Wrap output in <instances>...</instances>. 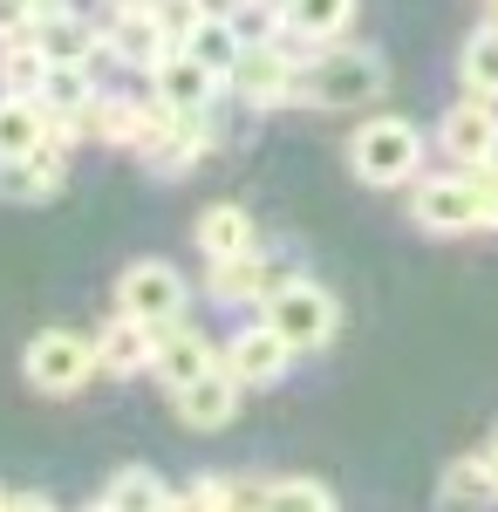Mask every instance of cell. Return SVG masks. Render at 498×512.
<instances>
[{
	"label": "cell",
	"mask_w": 498,
	"mask_h": 512,
	"mask_svg": "<svg viewBox=\"0 0 498 512\" xmlns=\"http://www.w3.org/2000/svg\"><path fill=\"white\" fill-rule=\"evenodd\" d=\"M171 506H232V478H192Z\"/></svg>",
	"instance_id": "4dcf8cb0"
},
{
	"label": "cell",
	"mask_w": 498,
	"mask_h": 512,
	"mask_svg": "<svg viewBox=\"0 0 498 512\" xmlns=\"http://www.w3.org/2000/svg\"><path fill=\"white\" fill-rule=\"evenodd\" d=\"M307 41L294 35H253L246 41V55L232 62L226 89L246 103V110H287V103H301V55Z\"/></svg>",
	"instance_id": "3957f363"
},
{
	"label": "cell",
	"mask_w": 498,
	"mask_h": 512,
	"mask_svg": "<svg viewBox=\"0 0 498 512\" xmlns=\"http://www.w3.org/2000/svg\"><path fill=\"white\" fill-rule=\"evenodd\" d=\"M273 7H280V35L307 41V48L342 41L348 21H355V0H273Z\"/></svg>",
	"instance_id": "d6986e66"
},
{
	"label": "cell",
	"mask_w": 498,
	"mask_h": 512,
	"mask_svg": "<svg viewBox=\"0 0 498 512\" xmlns=\"http://www.w3.org/2000/svg\"><path fill=\"white\" fill-rule=\"evenodd\" d=\"M273 287V260L267 246H246V253H226V260H205V301L212 308H253V301H267Z\"/></svg>",
	"instance_id": "4fadbf2b"
},
{
	"label": "cell",
	"mask_w": 498,
	"mask_h": 512,
	"mask_svg": "<svg viewBox=\"0 0 498 512\" xmlns=\"http://www.w3.org/2000/svg\"><path fill=\"white\" fill-rule=\"evenodd\" d=\"M41 76H48V55H41V41H35V35L0 41V89H14V96H35Z\"/></svg>",
	"instance_id": "484cf974"
},
{
	"label": "cell",
	"mask_w": 498,
	"mask_h": 512,
	"mask_svg": "<svg viewBox=\"0 0 498 512\" xmlns=\"http://www.w3.org/2000/svg\"><path fill=\"white\" fill-rule=\"evenodd\" d=\"M458 82H464V96H492L498 103V28H478L458 48Z\"/></svg>",
	"instance_id": "d4e9b609"
},
{
	"label": "cell",
	"mask_w": 498,
	"mask_h": 512,
	"mask_svg": "<svg viewBox=\"0 0 498 512\" xmlns=\"http://www.w3.org/2000/svg\"><path fill=\"white\" fill-rule=\"evenodd\" d=\"M437 499H444V506H492L498 478H492V465H485V451H478V458H458V465L444 472V485H437Z\"/></svg>",
	"instance_id": "4316f807"
},
{
	"label": "cell",
	"mask_w": 498,
	"mask_h": 512,
	"mask_svg": "<svg viewBox=\"0 0 498 512\" xmlns=\"http://www.w3.org/2000/svg\"><path fill=\"white\" fill-rule=\"evenodd\" d=\"M21 376H28V390H41V396H76L89 376H103V362H96V335L41 328L35 342L21 349Z\"/></svg>",
	"instance_id": "5b68a950"
},
{
	"label": "cell",
	"mask_w": 498,
	"mask_h": 512,
	"mask_svg": "<svg viewBox=\"0 0 498 512\" xmlns=\"http://www.w3.org/2000/svg\"><path fill=\"white\" fill-rule=\"evenodd\" d=\"M389 89V62L355 41H321L301 62V103L307 110H362Z\"/></svg>",
	"instance_id": "6da1fadb"
},
{
	"label": "cell",
	"mask_w": 498,
	"mask_h": 512,
	"mask_svg": "<svg viewBox=\"0 0 498 512\" xmlns=\"http://www.w3.org/2000/svg\"><path fill=\"white\" fill-rule=\"evenodd\" d=\"M164 48H171V35H164V21L151 14V0L103 7V55H110V62H123V69H151Z\"/></svg>",
	"instance_id": "8fae6325"
},
{
	"label": "cell",
	"mask_w": 498,
	"mask_h": 512,
	"mask_svg": "<svg viewBox=\"0 0 498 512\" xmlns=\"http://www.w3.org/2000/svg\"><path fill=\"white\" fill-rule=\"evenodd\" d=\"M185 48H192L198 62H205L212 76L226 82V76H232V62L246 55V28H239L232 14H205V21H198L192 35H185Z\"/></svg>",
	"instance_id": "603a6c76"
},
{
	"label": "cell",
	"mask_w": 498,
	"mask_h": 512,
	"mask_svg": "<svg viewBox=\"0 0 498 512\" xmlns=\"http://www.w3.org/2000/svg\"><path fill=\"white\" fill-rule=\"evenodd\" d=\"M485 465H492V478H498V431H492V444H485Z\"/></svg>",
	"instance_id": "d6a6232c"
},
{
	"label": "cell",
	"mask_w": 498,
	"mask_h": 512,
	"mask_svg": "<svg viewBox=\"0 0 498 512\" xmlns=\"http://www.w3.org/2000/svg\"><path fill=\"white\" fill-rule=\"evenodd\" d=\"M41 110L55 123H76L89 103H96V82H89V62H48V76H41Z\"/></svg>",
	"instance_id": "7402d4cb"
},
{
	"label": "cell",
	"mask_w": 498,
	"mask_h": 512,
	"mask_svg": "<svg viewBox=\"0 0 498 512\" xmlns=\"http://www.w3.org/2000/svg\"><path fill=\"white\" fill-rule=\"evenodd\" d=\"M410 219L423 233H478V192H471V171H417V192H410Z\"/></svg>",
	"instance_id": "52a82bcc"
},
{
	"label": "cell",
	"mask_w": 498,
	"mask_h": 512,
	"mask_svg": "<svg viewBox=\"0 0 498 512\" xmlns=\"http://www.w3.org/2000/svg\"><path fill=\"white\" fill-rule=\"evenodd\" d=\"M28 35L41 41V55H48V62H110V55H103V21H89V14L62 7V0H55V7H41Z\"/></svg>",
	"instance_id": "2e32d148"
},
{
	"label": "cell",
	"mask_w": 498,
	"mask_h": 512,
	"mask_svg": "<svg viewBox=\"0 0 498 512\" xmlns=\"http://www.w3.org/2000/svg\"><path fill=\"white\" fill-rule=\"evenodd\" d=\"M116 308L137 315L144 328H171V321H185V308H192V280H185V267H171V260H130L116 274Z\"/></svg>",
	"instance_id": "8992f818"
},
{
	"label": "cell",
	"mask_w": 498,
	"mask_h": 512,
	"mask_svg": "<svg viewBox=\"0 0 498 512\" xmlns=\"http://www.w3.org/2000/svg\"><path fill=\"white\" fill-rule=\"evenodd\" d=\"M41 7H55V0H41Z\"/></svg>",
	"instance_id": "d590c367"
},
{
	"label": "cell",
	"mask_w": 498,
	"mask_h": 512,
	"mask_svg": "<svg viewBox=\"0 0 498 512\" xmlns=\"http://www.w3.org/2000/svg\"><path fill=\"white\" fill-rule=\"evenodd\" d=\"M144 82H151V96L164 103V110H178V117H192V110H212L219 96H226V82L212 76L205 62H198L185 41H171L164 55H157L151 69H144Z\"/></svg>",
	"instance_id": "ba28073f"
},
{
	"label": "cell",
	"mask_w": 498,
	"mask_h": 512,
	"mask_svg": "<svg viewBox=\"0 0 498 512\" xmlns=\"http://www.w3.org/2000/svg\"><path fill=\"white\" fill-rule=\"evenodd\" d=\"M423 151H430V137L410 117H369L348 137V171L376 192H396V185H417Z\"/></svg>",
	"instance_id": "7a4b0ae2"
},
{
	"label": "cell",
	"mask_w": 498,
	"mask_h": 512,
	"mask_svg": "<svg viewBox=\"0 0 498 512\" xmlns=\"http://www.w3.org/2000/svg\"><path fill=\"white\" fill-rule=\"evenodd\" d=\"M192 239H198V253H205V260H226V253L260 246V226H253V212H246V205L219 198V205H205V212H198Z\"/></svg>",
	"instance_id": "ffe728a7"
},
{
	"label": "cell",
	"mask_w": 498,
	"mask_h": 512,
	"mask_svg": "<svg viewBox=\"0 0 498 512\" xmlns=\"http://www.w3.org/2000/svg\"><path fill=\"white\" fill-rule=\"evenodd\" d=\"M219 362H226V369L239 376V383H246V390H273V383L294 369V349H287V342H280V328L260 315V321L232 328L226 342H219Z\"/></svg>",
	"instance_id": "9c48e42d"
},
{
	"label": "cell",
	"mask_w": 498,
	"mask_h": 512,
	"mask_svg": "<svg viewBox=\"0 0 498 512\" xmlns=\"http://www.w3.org/2000/svg\"><path fill=\"white\" fill-rule=\"evenodd\" d=\"M35 14H41V0H0V41L28 35V28H35Z\"/></svg>",
	"instance_id": "1f68e13d"
},
{
	"label": "cell",
	"mask_w": 498,
	"mask_h": 512,
	"mask_svg": "<svg viewBox=\"0 0 498 512\" xmlns=\"http://www.w3.org/2000/svg\"><path fill=\"white\" fill-rule=\"evenodd\" d=\"M0 506H7V492H0Z\"/></svg>",
	"instance_id": "e575fe53"
},
{
	"label": "cell",
	"mask_w": 498,
	"mask_h": 512,
	"mask_svg": "<svg viewBox=\"0 0 498 512\" xmlns=\"http://www.w3.org/2000/svg\"><path fill=\"white\" fill-rule=\"evenodd\" d=\"M471 171V192H478V233H498V158L464 164Z\"/></svg>",
	"instance_id": "f1b7e54d"
},
{
	"label": "cell",
	"mask_w": 498,
	"mask_h": 512,
	"mask_svg": "<svg viewBox=\"0 0 498 512\" xmlns=\"http://www.w3.org/2000/svg\"><path fill=\"white\" fill-rule=\"evenodd\" d=\"M205 369H219V342H212L205 328H192V321H171V328H157L151 376L164 383V390H185L192 376H205Z\"/></svg>",
	"instance_id": "9a60e30c"
},
{
	"label": "cell",
	"mask_w": 498,
	"mask_h": 512,
	"mask_svg": "<svg viewBox=\"0 0 498 512\" xmlns=\"http://www.w3.org/2000/svg\"><path fill=\"white\" fill-rule=\"evenodd\" d=\"M48 130H55V117L41 110V96L0 89V158H28V151H41Z\"/></svg>",
	"instance_id": "44dd1931"
},
{
	"label": "cell",
	"mask_w": 498,
	"mask_h": 512,
	"mask_svg": "<svg viewBox=\"0 0 498 512\" xmlns=\"http://www.w3.org/2000/svg\"><path fill=\"white\" fill-rule=\"evenodd\" d=\"M437 151L451 164H485L498 158V103L492 96H458L437 117Z\"/></svg>",
	"instance_id": "30bf717a"
},
{
	"label": "cell",
	"mask_w": 498,
	"mask_h": 512,
	"mask_svg": "<svg viewBox=\"0 0 498 512\" xmlns=\"http://www.w3.org/2000/svg\"><path fill=\"white\" fill-rule=\"evenodd\" d=\"M151 349H157V328H144L137 315H123V308L96 328V362H103V376H144V369H151Z\"/></svg>",
	"instance_id": "e0dca14e"
},
{
	"label": "cell",
	"mask_w": 498,
	"mask_h": 512,
	"mask_svg": "<svg viewBox=\"0 0 498 512\" xmlns=\"http://www.w3.org/2000/svg\"><path fill=\"white\" fill-rule=\"evenodd\" d=\"M151 14L164 21V35H171V41H185L198 21L212 14V7H205V0H151Z\"/></svg>",
	"instance_id": "f546056e"
},
{
	"label": "cell",
	"mask_w": 498,
	"mask_h": 512,
	"mask_svg": "<svg viewBox=\"0 0 498 512\" xmlns=\"http://www.w3.org/2000/svg\"><path fill=\"white\" fill-rule=\"evenodd\" d=\"M239 396H246V383L219 362V369L192 376L185 390H171V403H178V424L185 431H226L232 417H239Z\"/></svg>",
	"instance_id": "5bb4252c"
},
{
	"label": "cell",
	"mask_w": 498,
	"mask_h": 512,
	"mask_svg": "<svg viewBox=\"0 0 498 512\" xmlns=\"http://www.w3.org/2000/svg\"><path fill=\"white\" fill-rule=\"evenodd\" d=\"M178 492H164V478L151 472V465H123V472H110V485L96 492V506L103 512H151V506H171Z\"/></svg>",
	"instance_id": "cb8c5ba5"
},
{
	"label": "cell",
	"mask_w": 498,
	"mask_h": 512,
	"mask_svg": "<svg viewBox=\"0 0 498 512\" xmlns=\"http://www.w3.org/2000/svg\"><path fill=\"white\" fill-rule=\"evenodd\" d=\"M485 28H498V0H492V21H485Z\"/></svg>",
	"instance_id": "836d02e7"
},
{
	"label": "cell",
	"mask_w": 498,
	"mask_h": 512,
	"mask_svg": "<svg viewBox=\"0 0 498 512\" xmlns=\"http://www.w3.org/2000/svg\"><path fill=\"white\" fill-rule=\"evenodd\" d=\"M212 151H219V130H212V110H192V117H178V123H171V130H164V137L151 144V151H144V164L171 178V171H192L198 158H212Z\"/></svg>",
	"instance_id": "ac0fdd59"
},
{
	"label": "cell",
	"mask_w": 498,
	"mask_h": 512,
	"mask_svg": "<svg viewBox=\"0 0 498 512\" xmlns=\"http://www.w3.org/2000/svg\"><path fill=\"white\" fill-rule=\"evenodd\" d=\"M260 315L280 328V342L294 355H321L335 335H342V301L321 287V280H273Z\"/></svg>",
	"instance_id": "277c9868"
},
{
	"label": "cell",
	"mask_w": 498,
	"mask_h": 512,
	"mask_svg": "<svg viewBox=\"0 0 498 512\" xmlns=\"http://www.w3.org/2000/svg\"><path fill=\"white\" fill-rule=\"evenodd\" d=\"M62 185H69V144L55 130L28 158H0V198L7 205H48V198H62Z\"/></svg>",
	"instance_id": "7c38bea8"
},
{
	"label": "cell",
	"mask_w": 498,
	"mask_h": 512,
	"mask_svg": "<svg viewBox=\"0 0 498 512\" xmlns=\"http://www.w3.org/2000/svg\"><path fill=\"white\" fill-rule=\"evenodd\" d=\"M267 506H314V512H328V506H335V485H321V478H273Z\"/></svg>",
	"instance_id": "83f0119b"
}]
</instances>
